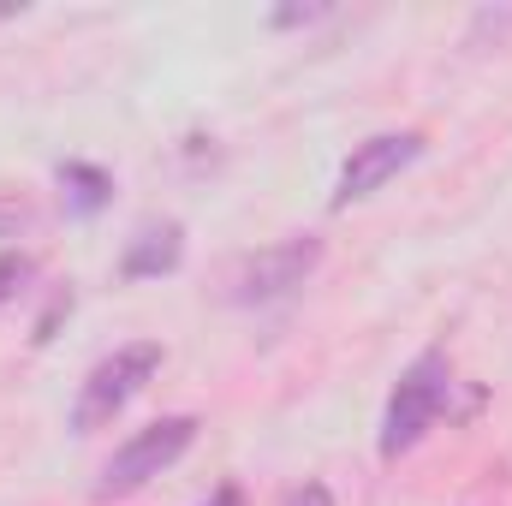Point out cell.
Returning a JSON list of instances; mask_svg holds the SVG:
<instances>
[{
    "label": "cell",
    "mask_w": 512,
    "mask_h": 506,
    "mask_svg": "<svg viewBox=\"0 0 512 506\" xmlns=\"http://www.w3.org/2000/svg\"><path fill=\"white\" fill-rule=\"evenodd\" d=\"M24 221H30V215H24V209H12V203H0V233H18V227H24Z\"/></svg>",
    "instance_id": "obj_11"
},
{
    "label": "cell",
    "mask_w": 512,
    "mask_h": 506,
    "mask_svg": "<svg viewBox=\"0 0 512 506\" xmlns=\"http://www.w3.org/2000/svg\"><path fill=\"white\" fill-rule=\"evenodd\" d=\"M179 256H185V227L179 221H149V227H137V239L126 245L120 274L126 280H161V274L179 268Z\"/></svg>",
    "instance_id": "obj_6"
},
{
    "label": "cell",
    "mask_w": 512,
    "mask_h": 506,
    "mask_svg": "<svg viewBox=\"0 0 512 506\" xmlns=\"http://www.w3.org/2000/svg\"><path fill=\"white\" fill-rule=\"evenodd\" d=\"M60 191H66L72 215H96V209H108L114 179H108L102 167H90V161H66V167H60Z\"/></svg>",
    "instance_id": "obj_7"
},
{
    "label": "cell",
    "mask_w": 512,
    "mask_h": 506,
    "mask_svg": "<svg viewBox=\"0 0 512 506\" xmlns=\"http://www.w3.org/2000/svg\"><path fill=\"white\" fill-rule=\"evenodd\" d=\"M286 506H334V495H328V483H304L286 495Z\"/></svg>",
    "instance_id": "obj_9"
},
{
    "label": "cell",
    "mask_w": 512,
    "mask_h": 506,
    "mask_svg": "<svg viewBox=\"0 0 512 506\" xmlns=\"http://www.w3.org/2000/svg\"><path fill=\"white\" fill-rule=\"evenodd\" d=\"M447 399H453V364H447V352H417L411 364H405V376L393 381V393H387V411H382V459H399V453H411L429 429H435V417L447 411Z\"/></svg>",
    "instance_id": "obj_1"
},
{
    "label": "cell",
    "mask_w": 512,
    "mask_h": 506,
    "mask_svg": "<svg viewBox=\"0 0 512 506\" xmlns=\"http://www.w3.org/2000/svg\"><path fill=\"white\" fill-rule=\"evenodd\" d=\"M30 274H36V262H30V256H18V251L0 256V304H6V298H18V286H24Z\"/></svg>",
    "instance_id": "obj_8"
},
{
    "label": "cell",
    "mask_w": 512,
    "mask_h": 506,
    "mask_svg": "<svg viewBox=\"0 0 512 506\" xmlns=\"http://www.w3.org/2000/svg\"><path fill=\"white\" fill-rule=\"evenodd\" d=\"M203 506H245V495H239L233 483H221V489H215V495H209Z\"/></svg>",
    "instance_id": "obj_12"
},
{
    "label": "cell",
    "mask_w": 512,
    "mask_h": 506,
    "mask_svg": "<svg viewBox=\"0 0 512 506\" xmlns=\"http://www.w3.org/2000/svg\"><path fill=\"white\" fill-rule=\"evenodd\" d=\"M322 262V239H286V245H268L256 251L239 274H233V304H274V298H292Z\"/></svg>",
    "instance_id": "obj_4"
},
{
    "label": "cell",
    "mask_w": 512,
    "mask_h": 506,
    "mask_svg": "<svg viewBox=\"0 0 512 506\" xmlns=\"http://www.w3.org/2000/svg\"><path fill=\"white\" fill-rule=\"evenodd\" d=\"M197 417L191 411H179V417H161V423H149V429H137L126 447L102 465V483H96V501H120V495H137L149 477H161V471H173L185 453H191V441H197Z\"/></svg>",
    "instance_id": "obj_2"
},
{
    "label": "cell",
    "mask_w": 512,
    "mask_h": 506,
    "mask_svg": "<svg viewBox=\"0 0 512 506\" xmlns=\"http://www.w3.org/2000/svg\"><path fill=\"white\" fill-rule=\"evenodd\" d=\"M155 370H161V346H155V340H137V346H120L114 358H102V364L84 376V387H78L72 429H78V435H90V429L114 423L131 399L155 381Z\"/></svg>",
    "instance_id": "obj_3"
},
{
    "label": "cell",
    "mask_w": 512,
    "mask_h": 506,
    "mask_svg": "<svg viewBox=\"0 0 512 506\" xmlns=\"http://www.w3.org/2000/svg\"><path fill=\"white\" fill-rule=\"evenodd\" d=\"M310 18H322V6H280V12H274L280 30H286V24H310Z\"/></svg>",
    "instance_id": "obj_10"
},
{
    "label": "cell",
    "mask_w": 512,
    "mask_h": 506,
    "mask_svg": "<svg viewBox=\"0 0 512 506\" xmlns=\"http://www.w3.org/2000/svg\"><path fill=\"white\" fill-rule=\"evenodd\" d=\"M417 155H423V137H417V131H382V137L358 143V149L346 155L340 179H334V209H346V203H358V197L382 191L387 179H393V173H405Z\"/></svg>",
    "instance_id": "obj_5"
}]
</instances>
